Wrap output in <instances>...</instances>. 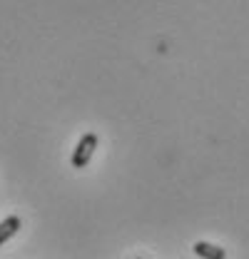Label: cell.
I'll list each match as a JSON object with an SVG mask.
<instances>
[{"label":"cell","mask_w":249,"mask_h":259,"mask_svg":"<svg viewBox=\"0 0 249 259\" xmlns=\"http://www.w3.org/2000/svg\"><path fill=\"white\" fill-rule=\"evenodd\" d=\"M95 150H97V135H95V132H85V135L80 137L75 152H72V167H75V169H82L88 162L93 160Z\"/></svg>","instance_id":"6da1fadb"},{"label":"cell","mask_w":249,"mask_h":259,"mask_svg":"<svg viewBox=\"0 0 249 259\" xmlns=\"http://www.w3.org/2000/svg\"><path fill=\"white\" fill-rule=\"evenodd\" d=\"M194 254L202 259H224L227 257V252L222 249V247H217V244H210V242H197L194 247Z\"/></svg>","instance_id":"7a4b0ae2"},{"label":"cell","mask_w":249,"mask_h":259,"mask_svg":"<svg viewBox=\"0 0 249 259\" xmlns=\"http://www.w3.org/2000/svg\"><path fill=\"white\" fill-rule=\"evenodd\" d=\"M18 229H20V217H5L0 222V244H5Z\"/></svg>","instance_id":"3957f363"}]
</instances>
